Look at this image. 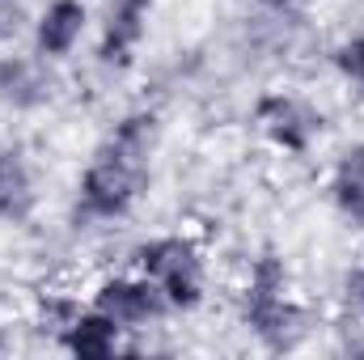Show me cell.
<instances>
[{
	"label": "cell",
	"mask_w": 364,
	"mask_h": 360,
	"mask_svg": "<svg viewBox=\"0 0 364 360\" xmlns=\"http://www.w3.org/2000/svg\"><path fill=\"white\" fill-rule=\"evenodd\" d=\"M161 144V115L132 110L97 144L77 179V216L123 221L153 179V153Z\"/></svg>",
	"instance_id": "obj_1"
},
{
	"label": "cell",
	"mask_w": 364,
	"mask_h": 360,
	"mask_svg": "<svg viewBox=\"0 0 364 360\" xmlns=\"http://www.w3.org/2000/svg\"><path fill=\"white\" fill-rule=\"evenodd\" d=\"M132 268L149 275L174 314H191L208 297V259L195 238L186 233H157L132 250Z\"/></svg>",
	"instance_id": "obj_2"
},
{
	"label": "cell",
	"mask_w": 364,
	"mask_h": 360,
	"mask_svg": "<svg viewBox=\"0 0 364 360\" xmlns=\"http://www.w3.org/2000/svg\"><path fill=\"white\" fill-rule=\"evenodd\" d=\"M242 322L275 352L292 348L301 327H305V314H301V305L288 288V268L272 250L250 263L246 288H242Z\"/></svg>",
	"instance_id": "obj_3"
},
{
	"label": "cell",
	"mask_w": 364,
	"mask_h": 360,
	"mask_svg": "<svg viewBox=\"0 0 364 360\" xmlns=\"http://www.w3.org/2000/svg\"><path fill=\"white\" fill-rule=\"evenodd\" d=\"M255 127L284 157H309L322 136V115L288 90H272L255 102Z\"/></svg>",
	"instance_id": "obj_4"
},
{
	"label": "cell",
	"mask_w": 364,
	"mask_h": 360,
	"mask_svg": "<svg viewBox=\"0 0 364 360\" xmlns=\"http://www.w3.org/2000/svg\"><path fill=\"white\" fill-rule=\"evenodd\" d=\"M90 305L102 309L106 318H114L123 331H140V327H153V322H161V318L174 314L170 301L161 297V288L149 275H140V271H132V275H106L93 288Z\"/></svg>",
	"instance_id": "obj_5"
},
{
	"label": "cell",
	"mask_w": 364,
	"mask_h": 360,
	"mask_svg": "<svg viewBox=\"0 0 364 360\" xmlns=\"http://www.w3.org/2000/svg\"><path fill=\"white\" fill-rule=\"evenodd\" d=\"M149 17H153V0H106L97 60L106 68H119V73L132 68L144 38H149Z\"/></svg>",
	"instance_id": "obj_6"
},
{
	"label": "cell",
	"mask_w": 364,
	"mask_h": 360,
	"mask_svg": "<svg viewBox=\"0 0 364 360\" xmlns=\"http://www.w3.org/2000/svg\"><path fill=\"white\" fill-rule=\"evenodd\" d=\"M90 30V4L85 0H47L34 21V51L43 60H68L77 43Z\"/></svg>",
	"instance_id": "obj_7"
},
{
	"label": "cell",
	"mask_w": 364,
	"mask_h": 360,
	"mask_svg": "<svg viewBox=\"0 0 364 360\" xmlns=\"http://www.w3.org/2000/svg\"><path fill=\"white\" fill-rule=\"evenodd\" d=\"M55 97L51 60L34 55H4L0 60V102L9 110H38Z\"/></svg>",
	"instance_id": "obj_8"
},
{
	"label": "cell",
	"mask_w": 364,
	"mask_h": 360,
	"mask_svg": "<svg viewBox=\"0 0 364 360\" xmlns=\"http://www.w3.org/2000/svg\"><path fill=\"white\" fill-rule=\"evenodd\" d=\"M38 191L21 144H0V225H26L34 216Z\"/></svg>",
	"instance_id": "obj_9"
},
{
	"label": "cell",
	"mask_w": 364,
	"mask_h": 360,
	"mask_svg": "<svg viewBox=\"0 0 364 360\" xmlns=\"http://www.w3.org/2000/svg\"><path fill=\"white\" fill-rule=\"evenodd\" d=\"M60 344L73 352V356H85V360H106L114 352H123V327L114 318H106L102 309H77L64 327H60Z\"/></svg>",
	"instance_id": "obj_10"
},
{
	"label": "cell",
	"mask_w": 364,
	"mask_h": 360,
	"mask_svg": "<svg viewBox=\"0 0 364 360\" xmlns=\"http://www.w3.org/2000/svg\"><path fill=\"white\" fill-rule=\"evenodd\" d=\"M326 191H331L335 212H339L348 225H364V140L348 144V149L335 157L331 179H326Z\"/></svg>",
	"instance_id": "obj_11"
},
{
	"label": "cell",
	"mask_w": 364,
	"mask_h": 360,
	"mask_svg": "<svg viewBox=\"0 0 364 360\" xmlns=\"http://www.w3.org/2000/svg\"><path fill=\"white\" fill-rule=\"evenodd\" d=\"M331 64H335V73L343 77V85L364 102V34L343 38V43L331 51Z\"/></svg>",
	"instance_id": "obj_12"
},
{
	"label": "cell",
	"mask_w": 364,
	"mask_h": 360,
	"mask_svg": "<svg viewBox=\"0 0 364 360\" xmlns=\"http://www.w3.org/2000/svg\"><path fill=\"white\" fill-rule=\"evenodd\" d=\"M343 292H348V301L356 305V314L364 318V263H356V268L348 271V280H343Z\"/></svg>",
	"instance_id": "obj_13"
}]
</instances>
